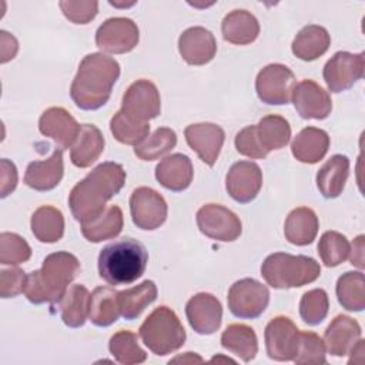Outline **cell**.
Here are the masks:
<instances>
[{"instance_id": "cell-1", "label": "cell", "mask_w": 365, "mask_h": 365, "mask_svg": "<svg viewBox=\"0 0 365 365\" xmlns=\"http://www.w3.org/2000/svg\"><path fill=\"white\" fill-rule=\"evenodd\" d=\"M125 182V171L121 164L106 161L93 168L68 195L73 217L86 222L97 217L106 208V202L118 194Z\"/></svg>"}, {"instance_id": "cell-2", "label": "cell", "mask_w": 365, "mask_h": 365, "mask_svg": "<svg viewBox=\"0 0 365 365\" xmlns=\"http://www.w3.org/2000/svg\"><path fill=\"white\" fill-rule=\"evenodd\" d=\"M118 77L120 64L117 60L103 53L87 54L71 83L70 97L81 110H98L108 101Z\"/></svg>"}, {"instance_id": "cell-3", "label": "cell", "mask_w": 365, "mask_h": 365, "mask_svg": "<svg viewBox=\"0 0 365 365\" xmlns=\"http://www.w3.org/2000/svg\"><path fill=\"white\" fill-rule=\"evenodd\" d=\"M78 271L80 261L76 255L67 251L51 252L44 258L40 269L27 274L24 295L36 305L58 304Z\"/></svg>"}, {"instance_id": "cell-4", "label": "cell", "mask_w": 365, "mask_h": 365, "mask_svg": "<svg viewBox=\"0 0 365 365\" xmlns=\"http://www.w3.org/2000/svg\"><path fill=\"white\" fill-rule=\"evenodd\" d=\"M148 252L134 238H121L106 245L98 255V274L110 285H127L145 271Z\"/></svg>"}, {"instance_id": "cell-5", "label": "cell", "mask_w": 365, "mask_h": 365, "mask_svg": "<svg viewBox=\"0 0 365 365\" xmlns=\"http://www.w3.org/2000/svg\"><path fill=\"white\" fill-rule=\"evenodd\" d=\"M261 275L272 288L289 289L314 282L321 275V267L307 255L274 252L264 259Z\"/></svg>"}, {"instance_id": "cell-6", "label": "cell", "mask_w": 365, "mask_h": 365, "mask_svg": "<svg viewBox=\"0 0 365 365\" xmlns=\"http://www.w3.org/2000/svg\"><path fill=\"white\" fill-rule=\"evenodd\" d=\"M138 334L144 345L157 356H164L180 349L187 338L180 318L165 305L155 308L144 319Z\"/></svg>"}, {"instance_id": "cell-7", "label": "cell", "mask_w": 365, "mask_h": 365, "mask_svg": "<svg viewBox=\"0 0 365 365\" xmlns=\"http://www.w3.org/2000/svg\"><path fill=\"white\" fill-rule=\"evenodd\" d=\"M227 302L234 317L255 319L268 307L269 291L254 278H242L235 281L228 289Z\"/></svg>"}, {"instance_id": "cell-8", "label": "cell", "mask_w": 365, "mask_h": 365, "mask_svg": "<svg viewBox=\"0 0 365 365\" xmlns=\"http://www.w3.org/2000/svg\"><path fill=\"white\" fill-rule=\"evenodd\" d=\"M295 86L297 80L292 70L279 63L265 66L255 78L258 98L269 106L288 104Z\"/></svg>"}, {"instance_id": "cell-9", "label": "cell", "mask_w": 365, "mask_h": 365, "mask_svg": "<svg viewBox=\"0 0 365 365\" xmlns=\"http://www.w3.org/2000/svg\"><path fill=\"white\" fill-rule=\"evenodd\" d=\"M200 231L215 241L231 242L235 241L242 232L240 217L221 204H205L195 215Z\"/></svg>"}, {"instance_id": "cell-10", "label": "cell", "mask_w": 365, "mask_h": 365, "mask_svg": "<svg viewBox=\"0 0 365 365\" xmlns=\"http://www.w3.org/2000/svg\"><path fill=\"white\" fill-rule=\"evenodd\" d=\"M365 54L338 51L324 66V80L331 93L349 90L364 77Z\"/></svg>"}, {"instance_id": "cell-11", "label": "cell", "mask_w": 365, "mask_h": 365, "mask_svg": "<svg viewBox=\"0 0 365 365\" xmlns=\"http://www.w3.org/2000/svg\"><path fill=\"white\" fill-rule=\"evenodd\" d=\"M130 212L137 228L153 231L167 220L168 207L160 192L150 187H138L130 197Z\"/></svg>"}, {"instance_id": "cell-12", "label": "cell", "mask_w": 365, "mask_h": 365, "mask_svg": "<svg viewBox=\"0 0 365 365\" xmlns=\"http://www.w3.org/2000/svg\"><path fill=\"white\" fill-rule=\"evenodd\" d=\"M264 339L267 354L271 359L279 362L294 361L299 344V329L291 318L278 315L267 324Z\"/></svg>"}, {"instance_id": "cell-13", "label": "cell", "mask_w": 365, "mask_h": 365, "mask_svg": "<svg viewBox=\"0 0 365 365\" xmlns=\"http://www.w3.org/2000/svg\"><path fill=\"white\" fill-rule=\"evenodd\" d=\"M137 24L127 17L107 19L96 31V44L106 53L124 54L138 44Z\"/></svg>"}, {"instance_id": "cell-14", "label": "cell", "mask_w": 365, "mask_h": 365, "mask_svg": "<svg viewBox=\"0 0 365 365\" xmlns=\"http://www.w3.org/2000/svg\"><path fill=\"white\" fill-rule=\"evenodd\" d=\"M121 110L130 117L148 123L161 111V98L157 86L145 78L130 84L121 101Z\"/></svg>"}, {"instance_id": "cell-15", "label": "cell", "mask_w": 365, "mask_h": 365, "mask_svg": "<svg viewBox=\"0 0 365 365\" xmlns=\"http://www.w3.org/2000/svg\"><path fill=\"white\" fill-rule=\"evenodd\" d=\"M185 317L190 327L200 335H211L220 329L222 321V305L210 292L192 295L185 305Z\"/></svg>"}, {"instance_id": "cell-16", "label": "cell", "mask_w": 365, "mask_h": 365, "mask_svg": "<svg viewBox=\"0 0 365 365\" xmlns=\"http://www.w3.org/2000/svg\"><path fill=\"white\" fill-rule=\"evenodd\" d=\"M262 187V171L252 161H238L231 165L225 177V188L230 197L240 202H251Z\"/></svg>"}, {"instance_id": "cell-17", "label": "cell", "mask_w": 365, "mask_h": 365, "mask_svg": "<svg viewBox=\"0 0 365 365\" xmlns=\"http://www.w3.org/2000/svg\"><path fill=\"white\" fill-rule=\"evenodd\" d=\"M291 100L297 113L305 120H324L332 110V100L328 91L308 78L294 87Z\"/></svg>"}, {"instance_id": "cell-18", "label": "cell", "mask_w": 365, "mask_h": 365, "mask_svg": "<svg viewBox=\"0 0 365 365\" xmlns=\"http://www.w3.org/2000/svg\"><path fill=\"white\" fill-rule=\"evenodd\" d=\"M185 141L202 163L212 167L221 153L225 141L224 130L214 123L190 124L184 130Z\"/></svg>"}, {"instance_id": "cell-19", "label": "cell", "mask_w": 365, "mask_h": 365, "mask_svg": "<svg viewBox=\"0 0 365 365\" xmlns=\"http://www.w3.org/2000/svg\"><path fill=\"white\" fill-rule=\"evenodd\" d=\"M38 130L43 135L51 138L60 150H68L80 133V124L66 108L50 107L40 115Z\"/></svg>"}, {"instance_id": "cell-20", "label": "cell", "mask_w": 365, "mask_h": 365, "mask_svg": "<svg viewBox=\"0 0 365 365\" xmlns=\"http://www.w3.org/2000/svg\"><path fill=\"white\" fill-rule=\"evenodd\" d=\"M178 51L182 60L190 66H204L210 63L217 53L214 34L201 26L184 30L178 38Z\"/></svg>"}, {"instance_id": "cell-21", "label": "cell", "mask_w": 365, "mask_h": 365, "mask_svg": "<svg viewBox=\"0 0 365 365\" xmlns=\"http://www.w3.org/2000/svg\"><path fill=\"white\" fill-rule=\"evenodd\" d=\"M361 327L354 318L336 315L325 329L324 344L331 355L345 356L361 339Z\"/></svg>"}, {"instance_id": "cell-22", "label": "cell", "mask_w": 365, "mask_h": 365, "mask_svg": "<svg viewBox=\"0 0 365 365\" xmlns=\"http://www.w3.org/2000/svg\"><path fill=\"white\" fill-rule=\"evenodd\" d=\"M63 174V150L56 148L47 160L31 161L27 165L24 184L36 191H50L60 184Z\"/></svg>"}, {"instance_id": "cell-23", "label": "cell", "mask_w": 365, "mask_h": 365, "mask_svg": "<svg viewBox=\"0 0 365 365\" xmlns=\"http://www.w3.org/2000/svg\"><path fill=\"white\" fill-rule=\"evenodd\" d=\"M194 177V168L190 157L175 153L163 158L155 167L157 181L167 190L180 192L190 187Z\"/></svg>"}, {"instance_id": "cell-24", "label": "cell", "mask_w": 365, "mask_h": 365, "mask_svg": "<svg viewBox=\"0 0 365 365\" xmlns=\"http://www.w3.org/2000/svg\"><path fill=\"white\" fill-rule=\"evenodd\" d=\"M329 148V135L317 127L302 128L291 144L292 155L305 164H315L325 157Z\"/></svg>"}, {"instance_id": "cell-25", "label": "cell", "mask_w": 365, "mask_h": 365, "mask_svg": "<svg viewBox=\"0 0 365 365\" xmlns=\"http://www.w3.org/2000/svg\"><path fill=\"white\" fill-rule=\"evenodd\" d=\"M319 228V221L314 210L308 207L294 208L284 224L285 240L294 245L304 247L311 244Z\"/></svg>"}, {"instance_id": "cell-26", "label": "cell", "mask_w": 365, "mask_h": 365, "mask_svg": "<svg viewBox=\"0 0 365 365\" xmlns=\"http://www.w3.org/2000/svg\"><path fill=\"white\" fill-rule=\"evenodd\" d=\"M349 175V158L334 154L317 173V187L322 197L336 198L345 188Z\"/></svg>"}, {"instance_id": "cell-27", "label": "cell", "mask_w": 365, "mask_h": 365, "mask_svg": "<svg viewBox=\"0 0 365 365\" xmlns=\"http://www.w3.org/2000/svg\"><path fill=\"white\" fill-rule=\"evenodd\" d=\"M221 31L225 41L237 46H245L259 34V23L257 17L247 10L230 11L221 23Z\"/></svg>"}, {"instance_id": "cell-28", "label": "cell", "mask_w": 365, "mask_h": 365, "mask_svg": "<svg viewBox=\"0 0 365 365\" xmlns=\"http://www.w3.org/2000/svg\"><path fill=\"white\" fill-rule=\"evenodd\" d=\"M329 44L331 37L325 27L318 24H308L297 33L291 50L299 60L314 61L327 53Z\"/></svg>"}, {"instance_id": "cell-29", "label": "cell", "mask_w": 365, "mask_h": 365, "mask_svg": "<svg viewBox=\"0 0 365 365\" xmlns=\"http://www.w3.org/2000/svg\"><path fill=\"white\" fill-rule=\"evenodd\" d=\"M104 150V137L94 124H81L80 133L71 147V163L78 168H87L96 163Z\"/></svg>"}, {"instance_id": "cell-30", "label": "cell", "mask_w": 365, "mask_h": 365, "mask_svg": "<svg viewBox=\"0 0 365 365\" xmlns=\"http://www.w3.org/2000/svg\"><path fill=\"white\" fill-rule=\"evenodd\" d=\"M124 225L123 211L118 205H108L90 221L81 222V234L90 242L115 238Z\"/></svg>"}, {"instance_id": "cell-31", "label": "cell", "mask_w": 365, "mask_h": 365, "mask_svg": "<svg viewBox=\"0 0 365 365\" xmlns=\"http://www.w3.org/2000/svg\"><path fill=\"white\" fill-rule=\"evenodd\" d=\"M221 345L244 362L252 361L258 352L257 334L245 324H230L221 334Z\"/></svg>"}, {"instance_id": "cell-32", "label": "cell", "mask_w": 365, "mask_h": 365, "mask_svg": "<svg viewBox=\"0 0 365 365\" xmlns=\"http://www.w3.org/2000/svg\"><path fill=\"white\" fill-rule=\"evenodd\" d=\"M90 292L81 284L71 285L58 302L60 315L64 325L70 328H80L88 318Z\"/></svg>"}, {"instance_id": "cell-33", "label": "cell", "mask_w": 365, "mask_h": 365, "mask_svg": "<svg viewBox=\"0 0 365 365\" xmlns=\"http://www.w3.org/2000/svg\"><path fill=\"white\" fill-rule=\"evenodd\" d=\"M157 299V285L151 279H145L141 284L123 289L118 292L120 314L124 319L133 321Z\"/></svg>"}, {"instance_id": "cell-34", "label": "cell", "mask_w": 365, "mask_h": 365, "mask_svg": "<svg viewBox=\"0 0 365 365\" xmlns=\"http://www.w3.org/2000/svg\"><path fill=\"white\" fill-rule=\"evenodd\" d=\"M31 232L40 241L53 244L64 234V215L53 205H41L31 215Z\"/></svg>"}, {"instance_id": "cell-35", "label": "cell", "mask_w": 365, "mask_h": 365, "mask_svg": "<svg viewBox=\"0 0 365 365\" xmlns=\"http://www.w3.org/2000/svg\"><path fill=\"white\" fill-rule=\"evenodd\" d=\"M118 292L110 287H97L90 295L88 319L96 327H108L120 317Z\"/></svg>"}, {"instance_id": "cell-36", "label": "cell", "mask_w": 365, "mask_h": 365, "mask_svg": "<svg viewBox=\"0 0 365 365\" xmlns=\"http://www.w3.org/2000/svg\"><path fill=\"white\" fill-rule=\"evenodd\" d=\"M257 127V135L261 147L269 153L272 150L284 148L291 138L289 123L277 114L265 115L259 120Z\"/></svg>"}, {"instance_id": "cell-37", "label": "cell", "mask_w": 365, "mask_h": 365, "mask_svg": "<svg viewBox=\"0 0 365 365\" xmlns=\"http://www.w3.org/2000/svg\"><path fill=\"white\" fill-rule=\"evenodd\" d=\"M338 302L346 311L361 312L365 308V279L361 271H348L336 281Z\"/></svg>"}, {"instance_id": "cell-38", "label": "cell", "mask_w": 365, "mask_h": 365, "mask_svg": "<svg viewBox=\"0 0 365 365\" xmlns=\"http://www.w3.org/2000/svg\"><path fill=\"white\" fill-rule=\"evenodd\" d=\"M110 354L114 359L123 365L143 364L147 359L145 351L140 346L137 334L128 329H120L108 342Z\"/></svg>"}, {"instance_id": "cell-39", "label": "cell", "mask_w": 365, "mask_h": 365, "mask_svg": "<svg viewBox=\"0 0 365 365\" xmlns=\"http://www.w3.org/2000/svg\"><path fill=\"white\" fill-rule=\"evenodd\" d=\"M110 131L118 143L135 147L148 135L150 124L138 121L123 110H118L110 120Z\"/></svg>"}, {"instance_id": "cell-40", "label": "cell", "mask_w": 365, "mask_h": 365, "mask_svg": "<svg viewBox=\"0 0 365 365\" xmlns=\"http://www.w3.org/2000/svg\"><path fill=\"white\" fill-rule=\"evenodd\" d=\"M177 144V134L168 127H158L153 134L147 135L134 147V154L143 161L158 160Z\"/></svg>"}, {"instance_id": "cell-41", "label": "cell", "mask_w": 365, "mask_h": 365, "mask_svg": "<svg viewBox=\"0 0 365 365\" xmlns=\"http://www.w3.org/2000/svg\"><path fill=\"white\" fill-rule=\"evenodd\" d=\"M318 255L325 267H338L349 255L348 238L338 231H325L318 242Z\"/></svg>"}, {"instance_id": "cell-42", "label": "cell", "mask_w": 365, "mask_h": 365, "mask_svg": "<svg viewBox=\"0 0 365 365\" xmlns=\"http://www.w3.org/2000/svg\"><path fill=\"white\" fill-rule=\"evenodd\" d=\"M329 309L328 294L322 288H314L307 291L299 301V315L302 321L308 325L321 324Z\"/></svg>"}, {"instance_id": "cell-43", "label": "cell", "mask_w": 365, "mask_h": 365, "mask_svg": "<svg viewBox=\"0 0 365 365\" xmlns=\"http://www.w3.org/2000/svg\"><path fill=\"white\" fill-rule=\"evenodd\" d=\"M31 257V248L29 242L16 232L0 234V264L19 265Z\"/></svg>"}, {"instance_id": "cell-44", "label": "cell", "mask_w": 365, "mask_h": 365, "mask_svg": "<svg viewBox=\"0 0 365 365\" xmlns=\"http://www.w3.org/2000/svg\"><path fill=\"white\" fill-rule=\"evenodd\" d=\"M324 339L312 331H299L298 351L294 358L295 364H325Z\"/></svg>"}, {"instance_id": "cell-45", "label": "cell", "mask_w": 365, "mask_h": 365, "mask_svg": "<svg viewBox=\"0 0 365 365\" xmlns=\"http://www.w3.org/2000/svg\"><path fill=\"white\" fill-rule=\"evenodd\" d=\"M63 14L74 24H87L90 23L98 11V1L96 0H61L58 3Z\"/></svg>"}, {"instance_id": "cell-46", "label": "cell", "mask_w": 365, "mask_h": 365, "mask_svg": "<svg viewBox=\"0 0 365 365\" xmlns=\"http://www.w3.org/2000/svg\"><path fill=\"white\" fill-rule=\"evenodd\" d=\"M234 144L241 155L250 158H265L268 155V153L259 144L255 125H247L238 131Z\"/></svg>"}, {"instance_id": "cell-47", "label": "cell", "mask_w": 365, "mask_h": 365, "mask_svg": "<svg viewBox=\"0 0 365 365\" xmlns=\"http://www.w3.org/2000/svg\"><path fill=\"white\" fill-rule=\"evenodd\" d=\"M27 274L21 268H9L1 269L0 272V297L1 298H14L19 294L24 292Z\"/></svg>"}, {"instance_id": "cell-48", "label": "cell", "mask_w": 365, "mask_h": 365, "mask_svg": "<svg viewBox=\"0 0 365 365\" xmlns=\"http://www.w3.org/2000/svg\"><path fill=\"white\" fill-rule=\"evenodd\" d=\"M17 185V168L14 163L7 158L0 161V197L6 198L10 192L14 191Z\"/></svg>"}, {"instance_id": "cell-49", "label": "cell", "mask_w": 365, "mask_h": 365, "mask_svg": "<svg viewBox=\"0 0 365 365\" xmlns=\"http://www.w3.org/2000/svg\"><path fill=\"white\" fill-rule=\"evenodd\" d=\"M19 50V43L16 40V37L13 34H10L6 30L0 31V54L1 63H7L9 60L14 58V56L17 54Z\"/></svg>"}, {"instance_id": "cell-50", "label": "cell", "mask_w": 365, "mask_h": 365, "mask_svg": "<svg viewBox=\"0 0 365 365\" xmlns=\"http://www.w3.org/2000/svg\"><path fill=\"white\" fill-rule=\"evenodd\" d=\"M365 237L364 235H358L354 242L349 245V261L354 267L364 269L365 267Z\"/></svg>"}, {"instance_id": "cell-51", "label": "cell", "mask_w": 365, "mask_h": 365, "mask_svg": "<svg viewBox=\"0 0 365 365\" xmlns=\"http://www.w3.org/2000/svg\"><path fill=\"white\" fill-rule=\"evenodd\" d=\"M171 362H202V358L198 355H194V352H185L184 356H177Z\"/></svg>"}]
</instances>
